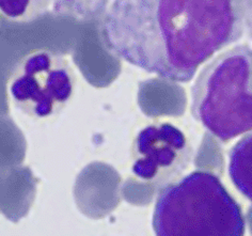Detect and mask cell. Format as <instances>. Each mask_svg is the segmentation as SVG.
<instances>
[{"mask_svg":"<svg viewBox=\"0 0 252 236\" xmlns=\"http://www.w3.org/2000/svg\"><path fill=\"white\" fill-rule=\"evenodd\" d=\"M102 29L119 59L189 82L203 63L241 39L245 25L236 0H115Z\"/></svg>","mask_w":252,"mask_h":236,"instance_id":"1","label":"cell"},{"mask_svg":"<svg viewBox=\"0 0 252 236\" xmlns=\"http://www.w3.org/2000/svg\"><path fill=\"white\" fill-rule=\"evenodd\" d=\"M156 236H245L242 207L219 177L197 170L163 186L155 202Z\"/></svg>","mask_w":252,"mask_h":236,"instance_id":"2","label":"cell"},{"mask_svg":"<svg viewBox=\"0 0 252 236\" xmlns=\"http://www.w3.org/2000/svg\"><path fill=\"white\" fill-rule=\"evenodd\" d=\"M191 114L223 142L252 131V48L223 50L191 88Z\"/></svg>","mask_w":252,"mask_h":236,"instance_id":"3","label":"cell"},{"mask_svg":"<svg viewBox=\"0 0 252 236\" xmlns=\"http://www.w3.org/2000/svg\"><path fill=\"white\" fill-rule=\"evenodd\" d=\"M77 76L64 55L33 50L16 62L7 82L8 99L26 116L44 120L56 117L75 94Z\"/></svg>","mask_w":252,"mask_h":236,"instance_id":"4","label":"cell"},{"mask_svg":"<svg viewBox=\"0 0 252 236\" xmlns=\"http://www.w3.org/2000/svg\"><path fill=\"white\" fill-rule=\"evenodd\" d=\"M192 156V146L179 127L153 122L142 127L131 143V173L142 182L163 187L188 168Z\"/></svg>","mask_w":252,"mask_h":236,"instance_id":"5","label":"cell"},{"mask_svg":"<svg viewBox=\"0 0 252 236\" xmlns=\"http://www.w3.org/2000/svg\"><path fill=\"white\" fill-rule=\"evenodd\" d=\"M228 170L234 186L252 203V133L232 146Z\"/></svg>","mask_w":252,"mask_h":236,"instance_id":"6","label":"cell"},{"mask_svg":"<svg viewBox=\"0 0 252 236\" xmlns=\"http://www.w3.org/2000/svg\"><path fill=\"white\" fill-rule=\"evenodd\" d=\"M53 0H0V14L10 22L30 23L45 15Z\"/></svg>","mask_w":252,"mask_h":236,"instance_id":"7","label":"cell"},{"mask_svg":"<svg viewBox=\"0 0 252 236\" xmlns=\"http://www.w3.org/2000/svg\"><path fill=\"white\" fill-rule=\"evenodd\" d=\"M110 0H54L56 14L76 21H90L106 10Z\"/></svg>","mask_w":252,"mask_h":236,"instance_id":"8","label":"cell"},{"mask_svg":"<svg viewBox=\"0 0 252 236\" xmlns=\"http://www.w3.org/2000/svg\"><path fill=\"white\" fill-rule=\"evenodd\" d=\"M238 8L241 10L245 29L252 37V0H236Z\"/></svg>","mask_w":252,"mask_h":236,"instance_id":"9","label":"cell"}]
</instances>
